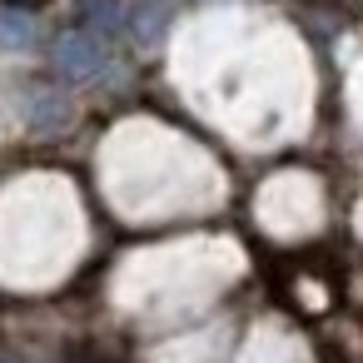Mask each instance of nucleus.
I'll return each instance as SVG.
<instances>
[{
  "label": "nucleus",
  "instance_id": "nucleus-2",
  "mask_svg": "<svg viewBox=\"0 0 363 363\" xmlns=\"http://www.w3.org/2000/svg\"><path fill=\"white\" fill-rule=\"evenodd\" d=\"M30 35H35V16H26V11H11V6H0V45L21 50V45H30Z\"/></svg>",
  "mask_w": 363,
  "mask_h": 363
},
{
  "label": "nucleus",
  "instance_id": "nucleus-1",
  "mask_svg": "<svg viewBox=\"0 0 363 363\" xmlns=\"http://www.w3.org/2000/svg\"><path fill=\"white\" fill-rule=\"evenodd\" d=\"M100 45L90 40V35H65L60 40V50H55V65H60V75H70V80H85V75H95L100 70Z\"/></svg>",
  "mask_w": 363,
  "mask_h": 363
},
{
  "label": "nucleus",
  "instance_id": "nucleus-3",
  "mask_svg": "<svg viewBox=\"0 0 363 363\" xmlns=\"http://www.w3.org/2000/svg\"><path fill=\"white\" fill-rule=\"evenodd\" d=\"M75 6H80V16L85 21H95V26H115V0H75Z\"/></svg>",
  "mask_w": 363,
  "mask_h": 363
}]
</instances>
